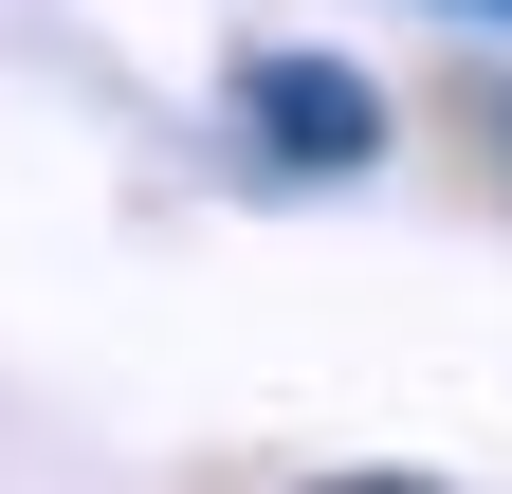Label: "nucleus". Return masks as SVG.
Masks as SVG:
<instances>
[{"label":"nucleus","mask_w":512,"mask_h":494,"mask_svg":"<svg viewBox=\"0 0 512 494\" xmlns=\"http://www.w3.org/2000/svg\"><path fill=\"white\" fill-rule=\"evenodd\" d=\"M220 110H238V147L275 165V183H348V165H384V92L348 74V55H238Z\"/></svg>","instance_id":"nucleus-1"},{"label":"nucleus","mask_w":512,"mask_h":494,"mask_svg":"<svg viewBox=\"0 0 512 494\" xmlns=\"http://www.w3.org/2000/svg\"><path fill=\"white\" fill-rule=\"evenodd\" d=\"M476 19H512V0H476Z\"/></svg>","instance_id":"nucleus-2"}]
</instances>
